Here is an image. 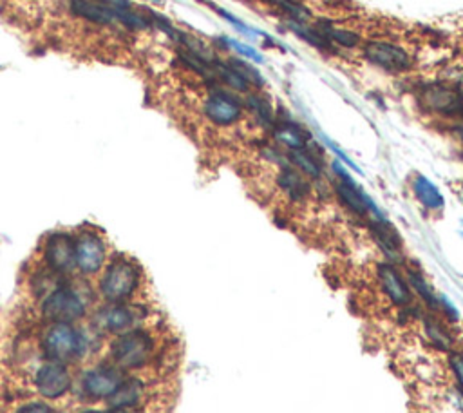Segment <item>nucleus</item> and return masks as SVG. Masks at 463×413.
<instances>
[{"instance_id":"nucleus-37","label":"nucleus","mask_w":463,"mask_h":413,"mask_svg":"<svg viewBox=\"0 0 463 413\" xmlns=\"http://www.w3.org/2000/svg\"><path fill=\"white\" fill-rule=\"evenodd\" d=\"M156 2H158V0H156Z\"/></svg>"},{"instance_id":"nucleus-20","label":"nucleus","mask_w":463,"mask_h":413,"mask_svg":"<svg viewBox=\"0 0 463 413\" xmlns=\"http://www.w3.org/2000/svg\"><path fill=\"white\" fill-rule=\"evenodd\" d=\"M288 163L295 167L297 171L302 172L306 178L310 180H320L322 174H324V169H322V163L317 158V154L310 153L308 149H295V151H290L288 153Z\"/></svg>"},{"instance_id":"nucleus-13","label":"nucleus","mask_w":463,"mask_h":413,"mask_svg":"<svg viewBox=\"0 0 463 413\" xmlns=\"http://www.w3.org/2000/svg\"><path fill=\"white\" fill-rule=\"evenodd\" d=\"M364 55L371 64L387 73H405L412 67L411 56L402 47L390 42H367Z\"/></svg>"},{"instance_id":"nucleus-3","label":"nucleus","mask_w":463,"mask_h":413,"mask_svg":"<svg viewBox=\"0 0 463 413\" xmlns=\"http://www.w3.org/2000/svg\"><path fill=\"white\" fill-rule=\"evenodd\" d=\"M93 337L73 323H47L40 337V352L46 361L78 362L93 350Z\"/></svg>"},{"instance_id":"nucleus-16","label":"nucleus","mask_w":463,"mask_h":413,"mask_svg":"<svg viewBox=\"0 0 463 413\" xmlns=\"http://www.w3.org/2000/svg\"><path fill=\"white\" fill-rule=\"evenodd\" d=\"M69 11L74 17L94 24V26H102V28L118 26L114 11L98 4L96 0H69Z\"/></svg>"},{"instance_id":"nucleus-10","label":"nucleus","mask_w":463,"mask_h":413,"mask_svg":"<svg viewBox=\"0 0 463 413\" xmlns=\"http://www.w3.org/2000/svg\"><path fill=\"white\" fill-rule=\"evenodd\" d=\"M333 169L338 176L337 185H335V192H337L340 203H342L347 210H351V212L357 214V216H375V219L384 218V216L380 214V210L376 209V205L358 189L357 183L344 171L340 163L335 162Z\"/></svg>"},{"instance_id":"nucleus-18","label":"nucleus","mask_w":463,"mask_h":413,"mask_svg":"<svg viewBox=\"0 0 463 413\" xmlns=\"http://www.w3.org/2000/svg\"><path fill=\"white\" fill-rule=\"evenodd\" d=\"M369 227L373 239L380 246V251L384 252L390 260H399L402 255V242H400L399 233L394 230L393 225L390 221H385V218H382L371 221Z\"/></svg>"},{"instance_id":"nucleus-6","label":"nucleus","mask_w":463,"mask_h":413,"mask_svg":"<svg viewBox=\"0 0 463 413\" xmlns=\"http://www.w3.org/2000/svg\"><path fill=\"white\" fill-rule=\"evenodd\" d=\"M148 308L141 303H105L93 317V328L100 334H123L127 330L143 326Z\"/></svg>"},{"instance_id":"nucleus-27","label":"nucleus","mask_w":463,"mask_h":413,"mask_svg":"<svg viewBox=\"0 0 463 413\" xmlns=\"http://www.w3.org/2000/svg\"><path fill=\"white\" fill-rule=\"evenodd\" d=\"M270 2L277 6L279 10H283L286 15H290L293 22L304 24L311 17L310 11L306 10L302 4H299L297 0H270Z\"/></svg>"},{"instance_id":"nucleus-25","label":"nucleus","mask_w":463,"mask_h":413,"mask_svg":"<svg viewBox=\"0 0 463 413\" xmlns=\"http://www.w3.org/2000/svg\"><path fill=\"white\" fill-rule=\"evenodd\" d=\"M246 106H248V109L254 112L255 120L259 121V124H263L264 127H270V130L274 129L275 121L277 120H275L274 109H272V106H270V102L266 98L257 96V94H250L248 100H246Z\"/></svg>"},{"instance_id":"nucleus-2","label":"nucleus","mask_w":463,"mask_h":413,"mask_svg":"<svg viewBox=\"0 0 463 413\" xmlns=\"http://www.w3.org/2000/svg\"><path fill=\"white\" fill-rule=\"evenodd\" d=\"M158 353V337L145 325L114 335V339L109 344V362L125 373L145 370L148 364H152V361H156Z\"/></svg>"},{"instance_id":"nucleus-28","label":"nucleus","mask_w":463,"mask_h":413,"mask_svg":"<svg viewBox=\"0 0 463 413\" xmlns=\"http://www.w3.org/2000/svg\"><path fill=\"white\" fill-rule=\"evenodd\" d=\"M230 64L234 65V67H236V69L239 71V73H241L243 76L248 80V82H250V85L254 84V85H257V87H263L264 80H263V76H261L259 71L255 69V67H252V65L245 64V62H241V60H230Z\"/></svg>"},{"instance_id":"nucleus-32","label":"nucleus","mask_w":463,"mask_h":413,"mask_svg":"<svg viewBox=\"0 0 463 413\" xmlns=\"http://www.w3.org/2000/svg\"><path fill=\"white\" fill-rule=\"evenodd\" d=\"M438 301H440V310L444 312L445 316L449 317L451 321H458L460 319V314H458V308L454 307L453 303L447 299L445 296H438Z\"/></svg>"},{"instance_id":"nucleus-36","label":"nucleus","mask_w":463,"mask_h":413,"mask_svg":"<svg viewBox=\"0 0 463 413\" xmlns=\"http://www.w3.org/2000/svg\"><path fill=\"white\" fill-rule=\"evenodd\" d=\"M460 93H462V98H463V84H462V87H460Z\"/></svg>"},{"instance_id":"nucleus-17","label":"nucleus","mask_w":463,"mask_h":413,"mask_svg":"<svg viewBox=\"0 0 463 413\" xmlns=\"http://www.w3.org/2000/svg\"><path fill=\"white\" fill-rule=\"evenodd\" d=\"M277 183L281 187V191L292 201H304L311 194V183L308 181V178L302 172L297 171L295 167H292L290 163L281 169Z\"/></svg>"},{"instance_id":"nucleus-14","label":"nucleus","mask_w":463,"mask_h":413,"mask_svg":"<svg viewBox=\"0 0 463 413\" xmlns=\"http://www.w3.org/2000/svg\"><path fill=\"white\" fill-rule=\"evenodd\" d=\"M376 276H378V281L380 285H382L384 294L390 297L396 307L403 308L411 305L412 296L411 290H409V283L391 263H382V265H378Z\"/></svg>"},{"instance_id":"nucleus-26","label":"nucleus","mask_w":463,"mask_h":413,"mask_svg":"<svg viewBox=\"0 0 463 413\" xmlns=\"http://www.w3.org/2000/svg\"><path fill=\"white\" fill-rule=\"evenodd\" d=\"M319 31L329 40V44H338L342 47H355L360 44V37L357 33L347 31V29L331 28V26H319Z\"/></svg>"},{"instance_id":"nucleus-34","label":"nucleus","mask_w":463,"mask_h":413,"mask_svg":"<svg viewBox=\"0 0 463 413\" xmlns=\"http://www.w3.org/2000/svg\"><path fill=\"white\" fill-rule=\"evenodd\" d=\"M107 413H127V410H111V412Z\"/></svg>"},{"instance_id":"nucleus-1","label":"nucleus","mask_w":463,"mask_h":413,"mask_svg":"<svg viewBox=\"0 0 463 413\" xmlns=\"http://www.w3.org/2000/svg\"><path fill=\"white\" fill-rule=\"evenodd\" d=\"M145 272L134 258L114 254L98 276L96 294L103 303H129L141 290Z\"/></svg>"},{"instance_id":"nucleus-7","label":"nucleus","mask_w":463,"mask_h":413,"mask_svg":"<svg viewBox=\"0 0 463 413\" xmlns=\"http://www.w3.org/2000/svg\"><path fill=\"white\" fill-rule=\"evenodd\" d=\"M40 265L62 278H69L73 272H76L74 234L67 230H55L47 234L40 245Z\"/></svg>"},{"instance_id":"nucleus-11","label":"nucleus","mask_w":463,"mask_h":413,"mask_svg":"<svg viewBox=\"0 0 463 413\" xmlns=\"http://www.w3.org/2000/svg\"><path fill=\"white\" fill-rule=\"evenodd\" d=\"M418 102L423 109L444 117H453L463 111V98L460 89L445 84L423 85L418 94Z\"/></svg>"},{"instance_id":"nucleus-21","label":"nucleus","mask_w":463,"mask_h":413,"mask_svg":"<svg viewBox=\"0 0 463 413\" xmlns=\"http://www.w3.org/2000/svg\"><path fill=\"white\" fill-rule=\"evenodd\" d=\"M412 191H414L417 200L420 201L426 209L429 210L444 209V196H442V192L438 191V187H436L429 178L417 174L414 180H412Z\"/></svg>"},{"instance_id":"nucleus-29","label":"nucleus","mask_w":463,"mask_h":413,"mask_svg":"<svg viewBox=\"0 0 463 413\" xmlns=\"http://www.w3.org/2000/svg\"><path fill=\"white\" fill-rule=\"evenodd\" d=\"M449 368L453 371L454 379H456V386H458L460 394L463 395V353L462 352H449Z\"/></svg>"},{"instance_id":"nucleus-15","label":"nucleus","mask_w":463,"mask_h":413,"mask_svg":"<svg viewBox=\"0 0 463 413\" xmlns=\"http://www.w3.org/2000/svg\"><path fill=\"white\" fill-rule=\"evenodd\" d=\"M147 395V382L138 376H125L114 394L107 399L111 410H130L136 408Z\"/></svg>"},{"instance_id":"nucleus-22","label":"nucleus","mask_w":463,"mask_h":413,"mask_svg":"<svg viewBox=\"0 0 463 413\" xmlns=\"http://www.w3.org/2000/svg\"><path fill=\"white\" fill-rule=\"evenodd\" d=\"M212 71L213 74H216V80L222 82L227 87L234 89V91H239V93H248V91H250V82H248L230 62H222L219 60V58H216V60L212 62Z\"/></svg>"},{"instance_id":"nucleus-4","label":"nucleus","mask_w":463,"mask_h":413,"mask_svg":"<svg viewBox=\"0 0 463 413\" xmlns=\"http://www.w3.org/2000/svg\"><path fill=\"white\" fill-rule=\"evenodd\" d=\"M87 299L71 279H64L55 290L40 299V316L47 323H76L87 316Z\"/></svg>"},{"instance_id":"nucleus-30","label":"nucleus","mask_w":463,"mask_h":413,"mask_svg":"<svg viewBox=\"0 0 463 413\" xmlns=\"http://www.w3.org/2000/svg\"><path fill=\"white\" fill-rule=\"evenodd\" d=\"M15 413H55L46 401H31L15 410Z\"/></svg>"},{"instance_id":"nucleus-35","label":"nucleus","mask_w":463,"mask_h":413,"mask_svg":"<svg viewBox=\"0 0 463 413\" xmlns=\"http://www.w3.org/2000/svg\"><path fill=\"white\" fill-rule=\"evenodd\" d=\"M82 413H100V412H98V410H84Z\"/></svg>"},{"instance_id":"nucleus-8","label":"nucleus","mask_w":463,"mask_h":413,"mask_svg":"<svg viewBox=\"0 0 463 413\" xmlns=\"http://www.w3.org/2000/svg\"><path fill=\"white\" fill-rule=\"evenodd\" d=\"M125 371L114 366L112 362H103L100 366L87 368L80 373V394L87 401H107L125 379Z\"/></svg>"},{"instance_id":"nucleus-9","label":"nucleus","mask_w":463,"mask_h":413,"mask_svg":"<svg viewBox=\"0 0 463 413\" xmlns=\"http://www.w3.org/2000/svg\"><path fill=\"white\" fill-rule=\"evenodd\" d=\"M33 385L46 401H58L73 390V376L64 362L46 361L35 370Z\"/></svg>"},{"instance_id":"nucleus-33","label":"nucleus","mask_w":463,"mask_h":413,"mask_svg":"<svg viewBox=\"0 0 463 413\" xmlns=\"http://www.w3.org/2000/svg\"><path fill=\"white\" fill-rule=\"evenodd\" d=\"M96 2L114 11V15L120 13V11H125L132 8V4H130L129 0H96Z\"/></svg>"},{"instance_id":"nucleus-19","label":"nucleus","mask_w":463,"mask_h":413,"mask_svg":"<svg viewBox=\"0 0 463 413\" xmlns=\"http://www.w3.org/2000/svg\"><path fill=\"white\" fill-rule=\"evenodd\" d=\"M272 135L279 144L288 147L290 151L306 149L310 144V135L301 126H297L295 121H275Z\"/></svg>"},{"instance_id":"nucleus-5","label":"nucleus","mask_w":463,"mask_h":413,"mask_svg":"<svg viewBox=\"0 0 463 413\" xmlns=\"http://www.w3.org/2000/svg\"><path fill=\"white\" fill-rule=\"evenodd\" d=\"M74 234V263L82 278L100 276L109 261V245L100 228L84 225Z\"/></svg>"},{"instance_id":"nucleus-23","label":"nucleus","mask_w":463,"mask_h":413,"mask_svg":"<svg viewBox=\"0 0 463 413\" xmlns=\"http://www.w3.org/2000/svg\"><path fill=\"white\" fill-rule=\"evenodd\" d=\"M423 330H426L427 339L431 341L436 348L442 350V352H447V353L453 352L456 341H454L453 334H451L449 330L445 328L444 323H442L438 317H435V316L423 317Z\"/></svg>"},{"instance_id":"nucleus-31","label":"nucleus","mask_w":463,"mask_h":413,"mask_svg":"<svg viewBox=\"0 0 463 413\" xmlns=\"http://www.w3.org/2000/svg\"><path fill=\"white\" fill-rule=\"evenodd\" d=\"M225 40H227L228 46L234 47V49H236V51L239 53V55L246 56V58H252V60H255V62H263V58H261V55H259V53H257V51H255L254 47L245 46V44L237 42V40H228V38H225Z\"/></svg>"},{"instance_id":"nucleus-12","label":"nucleus","mask_w":463,"mask_h":413,"mask_svg":"<svg viewBox=\"0 0 463 413\" xmlns=\"http://www.w3.org/2000/svg\"><path fill=\"white\" fill-rule=\"evenodd\" d=\"M203 112L213 126L230 127L241 120L243 107L236 96L213 85L209 96L204 98Z\"/></svg>"},{"instance_id":"nucleus-24","label":"nucleus","mask_w":463,"mask_h":413,"mask_svg":"<svg viewBox=\"0 0 463 413\" xmlns=\"http://www.w3.org/2000/svg\"><path fill=\"white\" fill-rule=\"evenodd\" d=\"M408 283L414 288V292L418 294V297H421V301L426 303L427 307L431 308V310H440V301H438V296L435 294L429 283L426 281V278L414 270H409L408 272Z\"/></svg>"}]
</instances>
